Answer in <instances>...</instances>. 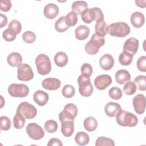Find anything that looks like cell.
<instances>
[{"instance_id":"cell-19","label":"cell","mask_w":146,"mask_h":146,"mask_svg":"<svg viewBox=\"0 0 146 146\" xmlns=\"http://www.w3.org/2000/svg\"><path fill=\"white\" fill-rule=\"evenodd\" d=\"M61 132L65 137L71 136L74 131V120H64L61 122Z\"/></svg>"},{"instance_id":"cell-26","label":"cell","mask_w":146,"mask_h":146,"mask_svg":"<svg viewBox=\"0 0 146 146\" xmlns=\"http://www.w3.org/2000/svg\"><path fill=\"white\" fill-rule=\"evenodd\" d=\"M83 125L86 130L89 132H92L96 129L98 127V121L94 117L90 116L84 119Z\"/></svg>"},{"instance_id":"cell-46","label":"cell","mask_w":146,"mask_h":146,"mask_svg":"<svg viewBox=\"0 0 146 146\" xmlns=\"http://www.w3.org/2000/svg\"><path fill=\"white\" fill-rule=\"evenodd\" d=\"M81 18L82 21L86 23L89 24L93 21L91 16L89 9H87L82 13V14H81Z\"/></svg>"},{"instance_id":"cell-33","label":"cell","mask_w":146,"mask_h":146,"mask_svg":"<svg viewBox=\"0 0 146 146\" xmlns=\"http://www.w3.org/2000/svg\"><path fill=\"white\" fill-rule=\"evenodd\" d=\"M136 88L140 91L146 90V76L144 75H139L133 80Z\"/></svg>"},{"instance_id":"cell-31","label":"cell","mask_w":146,"mask_h":146,"mask_svg":"<svg viewBox=\"0 0 146 146\" xmlns=\"http://www.w3.org/2000/svg\"><path fill=\"white\" fill-rule=\"evenodd\" d=\"M69 27H68L66 23L65 17L64 16L60 17L55 23V29L59 33L64 32L68 29Z\"/></svg>"},{"instance_id":"cell-23","label":"cell","mask_w":146,"mask_h":146,"mask_svg":"<svg viewBox=\"0 0 146 146\" xmlns=\"http://www.w3.org/2000/svg\"><path fill=\"white\" fill-rule=\"evenodd\" d=\"M7 62L9 65L12 67H18L22 62V57L21 55L17 52H11L7 58Z\"/></svg>"},{"instance_id":"cell-36","label":"cell","mask_w":146,"mask_h":146,"mask_svg":"<svg viewBox=\"0 0 146 146\" xmlns=\"http://www.w3.org/2000/svg\"><path fill=\"white\" fill-rule=\"evenodd\" d=\"M44 128L48 133H54L57 131L58 124L54 120H48L44 123Z\"/></svg>"},{"instance_id":"cell-6","label":"cell","mask_w":146,"mask_h":146,"mask_svg":"<svg viewBox=\"0 0 146 146\" xmlns=\"http://www.w3.org/2000/svg\"><path fill=\"white\" fill-rule=\"evenodd\" d=\"M7 90L9 94L15 98H24L29 93V88L24 84H11L8 87Z\"/></svg>"},{"instance_id":"cell-21","label":"cell","mask_w":146,"mask_h":146,"mask_svg":"<svg viewBox=\"0 0 146 146\" xmlns=\"http://www.w3.org/2000/svg\"><path fill=\"white\" fill-rule=\"evenodd\" d=\"M116 82L119 84H123L131 79V75L129 72L126 70H118L115 75Z\"/></svg>"},{"instance_id":"cell-41","label":"cell","mask_w":146,"mask_h":146,"mask_svg":"<svg viewBox=\"0 0 146 146\" xmlns=\"http://www.w3.org/2000/svg\"><path fill=\"white\" fill-rule=\"evenodd\" d=\"M22 39L26 43H32L35 42L36 35L33 31H26L22 34Z\"/></svg>"},{"instance_id":"cell-9","label":"cell","mask_w":146,"mask_h":146,"mask_svg":"<svg viewBox=\"0 0 146 146\" xmlns=\"http://www.w3.org/2000/svg\"><path fill=\"white\" fill-rule=\"evenodd\" d=\"M34 78V73L31 67L26 63L18 66L17 78L21 81H29Z\"/></svg>"},{"instance_id":"cell-49","label":"cell","mask_w":146,"mask_h":146,"mask_svg":"<svg viewBox=\"0 0 146 146\" xmlns=\"http://www.w3.org/2000/svg\"><path fill=\"white\" fill-rule=\"evenodd\" d=\"M1 15V25L0 27L2 28L3 27L5 26L7 23V17L3 14L2 13H0Z\"/></svg>"},{"instance_id":"cell-43","label":"cell","mask_w":146,"mask_h":146,"mask_svg":"<svg viewBox=\"0 0 146 146\" xmlns=\"http://www.w3.org/2000/svg\"><path fill=\"white\" fill-rule=\"evenodd\" d=\"M8 27L13 30L17 34H19L22 30V26L21 22L18 20L15 19H14L10 22Z\"/></svg>"},{"instance_id":"cell-16","label":"cell","mask_w":146,"mask_h":146,"mask_svg":"<svg viewBox=\"0 0 146 146\" xmlns=\"http://www.w3.org/2000/svg\"><path fill=\"white\" fill-rule=\"evenodd\" d=\"M114 64V59L112 56L109 54L103 55L99 59V65L104 70H111Z\"/></svg>"},{"instance_id":"cell-39","label":"cell","mask_w":146,"mask_h":146,"mask_svg":"<svg viewBox=\"0 0 146 146\" xmlns=\"http://www.w3.org/2000/svg\"><path fill=\"white\" fill-rule=\"evenodd\" d=\"M17 34L12 29L7 27L2 34L3 38L7 42H11L16 38Z\"/></svg>"},{"instance_id":"cell-11","label":"cell","mask_w":146,"mask_h":146,"mask_svg":"<svg viewBox=\"0 0 146 146\" xmlns=\"http://www.w3.org/2000/svg\"><path fill=\"white\" fill-rule=\"evenodd\" d=\"M139 47V40L133 37L127 39L123 46V51L133 56L137 52Z\"/></svg>"},{"instance_id":"cell-15","label":"cell","mask_w":146,"mask_h":146,"mask_svg":"<svg viewBox=\"0 0 146 146\" xmlns=\"http://www.w3.org/2000/svg\"><path fill=\"white\" fill-rule=\"evenodd\" d=\"M59 9L58 6L53 3H50L46 5L43 9L44 15L47 19H52L55 18L59 14Z\"/></svg>"},{"instance_id":"cell-29","label":"cell","mask_w":146,"mask_h":146,"mask_svg":"<svg viewBox=\"0 0 146 146\" xmlns=\"http://www.w3.org/2000/svg\"><path fill=\"white\" fill-rule=\"evenodd\" d=\"M95 30L96 35L104 37L107 33V25L106 22L104 20L96 22Z\"/></svg>"},{"instance_id":"cell-32","label":"cell","mask_w":146,"mask_h":146,"mask_svg":"<svg viewBox=\"0 0 146 146\" xmlns=\"http://www.w3.org/2000/svg\"><path fill=\"white\" fill-rule=\"evenodd\" d=\"M65 21L68 27L75 26L78 22V16L74 11H70L64 17Z\"/></svg>"},{"instance_id":"cell-25","label":"cell","mask_w":146,"mask_h":146,"mask_svg":"<svg viewBox=\"0 0 146 146\" xmlns=\"http://www.w3.org/2000/svg\"><path fill=\"white\" fill-rule=\"evenodd\" d=\"M55 63L59 67L65 66L68 62V56L63 51H59L56 54L54 58Z\"/></svg>"},{"instance_id":"cell-5","label":"cell","mask_w":146,"mask_h":146,"mask_svg":"<svg viewBox=\"0 0 146 146\" xmlns=\"http://www.w3.org/2000/svg\"><path fill=\"white\" fill-rule=\"evenodd\" d=\"M77 82L80 95L84 97L90 96L93 92V86L91 83L90 76L82 74L79 76Z\"/></svg>"},{"instance_id":"cell-40","label":"cell","mask_w":146,"mask_h":146,"mask_svg":"<svg viewBox=\"0 0 146 146\" xmlns=\"http://www.w3.org/2000/svg\"><path fill=\"white\" fill-rule=\"evenodd\" d=\"M122 91L121 90L117 87H113L110 89L108 91L109 96L113 99L119 100L122 96Z\"/></svg>"},{"instance_id":"cell-35","label":"cell","mask_w":146,"mask_h":146,"mask_svg":"<svg viewBox=\"0 0 146 146\" xmlns=\"http://www.w3.org/2000/svg\"><path fill=\"white\" fill-rule=\"evenodd\" d=\"M96 146H104V145H108V146H114L115 143L113 140L112 139L108 138L104 136L99 137L95 143Z\"/></svg>"},{"instance_id":"cell-22","label":"cell","mask_w":146,"mask_h":146,"mask_svg":"<svg viewBox=\"0 0 146 146\" xmlns=\"http://www.w3.org/2000/svg\"><path fill=\"white\" fill-rule=\"evenodd\" d=\"M90 34V29L86 25L79 26L75 30V37L77 39L83 40L86 39Z\"/></svg>"},{"instance_id":"cell-37","label":"cell","mask_w":146,"mask_h":146,"mask_svg":"<svg viewBox=\"0 0 146 146\" xmlns=\"http://www.w3.org/2000/svg\"><path fill=\"white\" fill-rule=\"evenodd\" d=\"M136 86L133 82H127L123 87V91L125 94L128 95H132L136 92Z\"/></svg>"},{"instance_id":"cell-45","label":"cell","mask_w":146,"mask_h":146,"mask_svg":"<svg viewBox=\"0 0 146 146\" xmlns=\"http://www.w3.org/2000/svg\"><path fill=\"white\" fill-rule=\"evenodd\" d=\"M80 71L82 74L90 76L92 74V67L89 63H84L81 66Z\"/></svg>"},{"instance_id":"cell-34","label":"cell","mask_w":146,"mask_h":146,"mask_svg":"<svg viewBox=\"0 0 146 146\" xmlns=\"http://www.w3.org/2000/svg\"><path fill=\"white\" fill-rule=\"evenodd\" d=\"M133 59V56L123 51L119 56V62L121 65H129Z\"/></svg>"},{"instance_id":"cell-7","label":"cell","mask_w":146,"mask_h":146,"mask_svg":"<svg viewBox=\"0 0 146 146\" xmlns=\"http://www.w3.org/2000/svg\"><path fill=\"white\" fill-rule=\"evenodd\" d=\"M78 114V108L76 105L73 103H67L64 109L59 115V119L60 122L64 120H74Z\"/></svg>"},{"instance_id":"cell-42","label":"cell","mask_w":146,"mask_h":146,"mask_svg":"<svg viewBox=\"0 0 146 146\" xmlns=\"http://www.w3.org/2000/svg\"><path fill=\"white\" fill-rule=\"evenodd\" d=\"M1 120V129L2 131H7L11 128V123L10 119L6 116H2L0 117Z\"/></svg>"},{"instance_id":"cell-20","label":"cell","mask_w":146,"mask_h":146,"mask_svg":"<svg viewBox=\"0 0 146 146\" xmlns=\"http://www.w3.org/2000/svg\"><path fill=\"white\" fill-rule=\"evenodd\" d=\"M132 25L136 28L141 27L144 23L145 18L144 14L140 11H136L132 13L130 17Z\"/></svg>"},{"instance_id":"cell-18","label":"cell","mask_w":146,"mask_h":146,"mask_svg":"<svg viewBox=\"0 0 146 146\" xmlns=\"http://www.w3.org/2000/svg\"><path fill=\"white\" fill-rule=\"evenodd\" d=\"M48 95L42 90H38L33 94L34 101L39 106H44L48 100Z\"/></svg>"},{"instance_id":"cell-1","label":"cell","mask_w":146,"mask_h":146,"mask_svg":"<svg viewBox=\"0 0 146 146\" xmlns=\"http://www.w3.org/2000/svg\"><path fill=\"white\" fill-rule=\"evenodd\" d=\"M107 33L111 36L123 38L129 34L130 27L124 22L113 23L107 26Z\"/></svg>"},{"instance_id":"cell-10","label":"cell","mask_w":146,"mask_h":146,"mask_svg":"<svg viewBox=\"0 0 146 146\" xmlns=\"http://www.w3.org/2000/svg\"><path fill=\"white\" fill-rule=\"evenodd\" d=\"M29 136L35 140L41 139L44 135L43 128L35 123H29L26 128Z\"/></svg>"},{"instance_id":"cell-3","label":"cell","mask_w":146,"mask_h":146,"mask_svg":"<svg viewBox=\"0 0 146 146\" xmlns=\"http://www.w3.org/2000/svg\"><path fill=\"white\" fill-rule=\"evenodd\" d=\"M104 43V38L95 33L92 35L90 41L85 44V51L90 55H95L98 52L99 48L103 46Z\"/></svg>"},{"instance_id":"cell-47","label":"cell","mask_w":146,"mask_h":146,"mask_svg":"<svg viewBox=\"0 0 146 146\" xmlns=\"http://www.w3.org/2000/svg\"><path fill=\"white\" fill-rule=\"evenodd\" d=\"M11 7V2L10 0H2L1 1V10L8 11Z\"/></svg>"},{"instance_id":"cell-44","label":"cell","mask_w":146,"mask_h":146,"mask_svg":"<svg viewBox=\"0 0 146 146\" xmlns=\"http://www.w3.org/2000/svg\"><path fill=\"white\" fill-rule=\"evenodd\" d=\"M136 66L138 70L141 72L146 71V56H141L137 60Z\"/></svg>"},{"instance_id":"cell-4","label":"cell","mask_w":146,"mask_h":146,"mask_svg":"<svg viewBox=\"0 0 146 146\" xmlns=\"http://www.w3.org/2000/svg\"><path fill=\"white\" fill-rule=\"evenodd\" d=\"M38 72L42 75L49 74L51 70V64L48 56L44 54L38 55L35 59Z\"/></svg>"},{"instance_id":"cell-8","label":"cell","mask_w":146,"mask_h":146,"mask_svg":"<svg viewBox=\"0 0 146 146\" xmlns=\"http://www.w3.org/2000/svg\"><path fill=\"white\" fill-rule=\"evenodd\" d=\"M17 111L20 112L27 119H33L37 114L36 108L33 105L27 102L21 103L17 109Z\"/></svg>"},{"instance_id":"cell-17","label":"cell","mask_w":146,"mask_h":146,"mask_svg":"<svg viewBox=\"0 0 146 146\" xmlns=\"http://www.w3.org/2000/svg\"><path fill=\"white\" fill-rule=\"evenodd\" d=\"M121 110V107L120 105L115 102H108L104 107L106 114L111 117L116 116Z\"/></svg>"},{"instance_id":"cell-28","label":"cell","mask_w":146,"mask_h":146,"mask_svg":"<svg viewBox=\"0 0 146 146\" xmlns=\"http://www.w3.org/2000/svg\"><path fill=\"white\" fill-rule=\"evenodd\" d=\"M25 117L19 112L16 111L15 115L13 117V125L15 128L22 129L25 124Z\"/></svg>"},{"instance_id":"cell-24","label":"cell","mask_w":146,"mask_h":146,"mask_svg":"<svg viewBox=\"0 0 146 146\" xmlns=\"http://www.w3.org/2000/svg\"><path fill=\"white\" fill-rule=\"evenodd\" d=\"M88 9V5L86 1H78L72 3L71 9L78 15H81L82 13Z\"/></svg>"},{"instance_id":"cell-48","label":"cell","mask_w":146,"mask_h":146,"mask_svg":"<svg viewBox=\"0 0 146 146\" xmlns=\"http://www.w3.org/2000/svg\"><path fill=\"white\" fill-rule=\"evenodd\" d=\"M63 144L60 140L57 139V138H52L51 139L48 143V146H52V145H58V146H62Z\"/></svg>"},{"instance_id":"cell-2","label":"cell","mask_w":146,"mask_h":146,"mask_svg":"<svg viewBox=\"0 0 146 146\" xmlns=\"http://www.w3.org/2000/svg\"><path fill=\"white\" fill-rule=\"evenodd\" d=\"M116 119L119 125L123 127H133L137 125L138 119L132 113L121 110L116 115Z\"/></svg>"},{"instance_id":"cell-27","label":"cell","mask_w":146,"mask_h":146,"mask_svg":"<svg viewBox=\"0 0 146 146\" xmlns=\"http://www.w3.org/2000/svg\"><path fill=\"white\" fill-rule=\"evenodd\" d=\"M90 140L89 135L82 131L78 132L75 136V141L76 144L79 145H87Z\"/></svg>"},{"instance_id":"cell-12","label":"cell","mask_w":146,"mask_h":146,"mask_svg":"<svg viewBox=\"0 0 146 146\" xmlns=\"http://www.w3.org/2000/svg\"><path fill=\"white\" fill-rule=\"evenodd\" d=\"M112 83L111 77L107 74H102L98 76L94 80L95 87L99 90H105Z\"/></svg>"},{"instance_id":"cell-13","label":"cell","mask_w":146,"mask_h":146,"mask_svg":"<svg viewBox=\"0 0 146 146\" xmlns=\"http://www.w3.org/2000/svg\"><path fill=\"white\" fill-rule=\"evenodd\" d=\"M145 97L143 94H137L133 98V106L137 114H142L145 109Z\"/></svg>"},{"instance_id":"cell-14","label":"cell","mask_w":146,"mask_h":146,"mask_svg":"<svg viewBox=\"0 0 146 146\" xmlns=\"http://www.w3.org/2000/svg\"><path fill=\"white\" fill-rule=\"evenodd\" d=\"M61 85L60 81L55 78H49L44 79L42 83V87L47 90L54 91L59 88Z\"/></svg>"},{"instance_id":"cell-50","label":"cell","mask_w":146,"mask_h":146,"mask_svg":"<svg viewBox=\"0 0 146 146\" xmlns=\"http://www.w3.org/2000/svg\"><path fill=\"white\" fill-rule=\"evenodd\" d=\"M135 3L136 5L140 7L144 8L145 7V1H143L141 2V1H135Z\"/></svg>"},{"instance_id":"cell-30","label":"cell","mask_w":146,"mask_h":146,"mask_svg":"<svg viewBox=\"0 0 146 146\" xmlns=\"http://www.w3.org/2000/svg\"><path fill=\"white\" fill-rule=\"evenodd\" d=\"M89 9L92 21H95L98 22L104 20V15L100 8L95 7Z\"/></svg>"},{"instance_id":"cell-38","label":"cell","mask_w":146,"mask_h":146,"mask_svg":"<svg viewBox=\"0 0 146 146\" xmlns=\"http://www.w3.org/2000/svg\"><path fill=\"white\" fill-rule=\"evenodd\" d=\"M75 93V88L70 84H66L65 85L62 90V94L63 96L67 98H72Z\"/></svg>"}]
</instances>
